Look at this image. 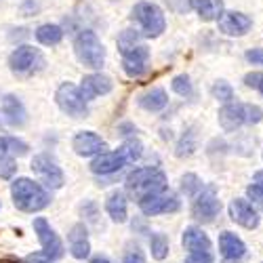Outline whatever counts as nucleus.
Segmentation results:
<instances>
[{"mask_svg": "<svg viewBox=\"0 0 263 263\" xmlns=\"http://www.w3.org/2000/svg\"><path fill=\"white\" fill-rule=\"evenodd\" d=\"M3 114H5V120L11 126H24L26 120H28L26 105L21 103V99L15 97V95H5V99H3Z\"/></svg>", "mask_w": 263, "mask_h": 263, "instance_id": "18", "label": "nucleus"}, {"mask_svg": "<svg viewBox=\"0 0 263 263\" xmlns=\"http://www.w3.org/2000/svg\"><path fill=\"white\" fill-rule=\"evenodd\" d=\"M9 139V152H13V154H17V156H26L28 154V143L26 141H21V139H17V137H7Z\"/></svg>", "mask_w": 263, "mask_h": 263, "instance_id": "38", "label": "nucleus"}, {"mask_svg": "<svg viewBox=\"0 0 263 263\" xmlns=\"http://www.w3.org/2000/svg\"><path fill=\"white\" fill-rule=\"evenodd\" d=\"M24 263H53L45 253H32L24 259Z\"/></svg>", "mask_w": 263, "mask_h": 263, "instance_id": "43", "label": "nucleus"}, {"mask_svg": "<svg viewBox=\"0 0 263 263\" xmlns=\"http://www.w3.org/2000/svg\"><path fill=\"white\" fill-rule=\"evenodd\" d=\"M230 217L232 221H236L238 226H242L247 230H255L259 226V213L245 198H236L230 202Z\"/></svg>", "mask_w": 263, "mask_h": 263, "instance_id": "15", "label": "nucleus"}, {"mask_svg": "<svg viewBox=\"0 0 263 263\" xmlns=\"http://www.w3.org/2000/svg\"><path fill=\"white\" fill-rule=\"evenodd\" d=\"M42 63H45V59H42V55L38 53V49L30 47V45H21L17 47L11 57H9V68L13 74L17 76H28V74H34L42 68Z\"/></svg>", "mask_w": 263, "mask_h": 263, "instance_id": "6", "label": "nucleus"}, {"mask_svg": "<svg viewBox=\"0 0 263 263\" xmlns=\"http://www.w3.org/2000/svg\"><path fill=\"white\" fill-rule=\"evenodd\" d=\"M17 164L13 158H0V179H13Z\"/></svg>", "mask_w": 263, "mask_h": 263, "instance_id": "35", "label": "nucleus"}, {"mask_svg": "<svg viewBox=\"0 0 263 263\" xmlns=\"http://www.w3.org/2000/svg\"><path fill=\"white\" fill-rule=\"evenodd\" d=\"M0 263H19V261H15V259H11V257H7V259H0Z\"/></svg>", "mask_w": 263, "mask_h": 263, "instance_id": "49", "label": "nucleus"}, {"mask_svg": "<svg viewBox=\"0 0 263 263\" xmlns=\"http://www.w3.org/2000/svg\"><path fill=\"white\" fill-rule=\"evenodd\" d=\"M211 93H213V97L219 99V101H228V103H230V101L234 99V91H232V86H230L226 80H217V82L213 84Z\"/></svg>", "mask_w": 263, "mask_h": 263, "instance_id": "32", "label": "nucleus"}, {"mask_svg": "<svg viewBox=\"0 0 263 263\" xmlns=\"http://www.w3.org/2000/svg\"><path fill=\"white\" fill-rule=\"evenodd\" d=\"M112 78L105 76V74H89L82 78V86H80V93L82 97L89 101L93 97H99V95H107L112 91Z\"/></svg>", "mask_w": 263, "mask_h": 263, "instance_id": "16", "label": "nucleus"}, {"mask_svg": "<svg viewBox=\"0 0 263 263\" xmlns=\"http://www.w3.org/2000/svg\"><path fill=\"white\" fill-rule=\"evenodd\" d=\"M124 158L118 154V152H103V154H99L93 162H91V171L95 175H112V173H118L122 166H124Z\"/></svg>", "mask_w": 263, "mask_h": 263, "instance_id": "19", "label": "nucleus"}, {"mask_svg": "<svg viewBox=\"0 0 263 263\" xmlns=\"http://www.w3.org/2000/svg\"><path fill=\"white\" fill-rule=\"evenodd\" d=\"M74 51L80 63H84L86 68H93L99 70L103 61H105V49L101 45V40L97 38L95 32L91 30H82L76 40H74Z\"/></svg>", "mask_w": 263, "mask_h": 263, "instance_id": "3", "label": "nucleus"}, {"mask_svg": "<svg viewBox=\"0 0 263 263\" xmlns=\"http://www.w3.org/2000/svg\"><path fill=\"white\" fill-rule=\"evenodd\" d=\"M139 45V34L135 30H124L120 36H118V51L124 55L126 51L135 49Z\"/></svg>", "mask_w": 263, "mask_h": 263, "instance_id": "30", "label": "nucleus"}, {"mask_svg": "<svg viewBox=\"0 0 263 263\" xmlns=\"http://www.w3.org/2000/svg\"><path fill=\"white\" fill-rule=\"evenodd\" d=\"M7 154H9V139L0 137V158H7Z\"/></svg>", "mask_w": 263, "mask_h": 263, "instance_id": "46", "label": "nucleus"}, {"mask_svg": "<svg viewBox=\"0 0 263 263\" xmlns=\"http://www.w3.org/2000/svg\"><path fill=\"white\" fill-rule=\"evenodd\" d=\"M149 251H152V257L158 259V261L166 259V255H168V238L164 234H160V232L152 234V238H149Z\"/></svg>", "mask_w": 263, "mask_h": 263, "instance_id": "27", "label": "nucleus"}, {"mask_svg": "<svg viewBox=\"0 0 263 263\" xmlns=\"http://www.w3.org/2000/svg\"><path fill=\"white\" fill-rule=\"evenodd\" d=\"M219 251H221L223 263H240L247 255V245L232 232L219 234Z\"/></svg>", "mask_w": 263, "mask_h": 263, "instance_id": "12", "label": "nucleus"}, {"mask_svg": "<svg viewBox=\"0 0 263 263\" xmlns=\"http://www.w3.org/2000/svg\"><path fill=\"white\" fill-rule=\"evenodd\" d=\"M21 9H24V13H26V15H32L34 11H38V9H40V5L36 3V0H26L24 7H21Z\"/></svg>", "mask_w": 263, "mask_h": 263, "instance_id": "44", "label": "nucleus"}, {"mask_svg": "<svg viewBox=\"0 0 263 263\" xmlns=\"http://www.w3.org/2000/svg\"><path fill=\"white\" fill-rule=\"evenodd\" d=\"M219 124L223 130H236L245 124V103H228L219 109Z\"/></svg>", "mask_w": 263, "mask_h": 263, "instance_id": "20", "label": "nucleus"}, {"mask_svg": "<svg viewBox=\"0 0 263 263\" xmlns=\"http://www.w3.org/2000/svg\"><path fill=\"white\" fill-rule=\"evenodd\" d=\"M181 242L190 253H206V251H211V238L200 228H194V226L185 228Z\"/></svg>", "mask_w": 263, "mask_h": 263, "instance_id": "21", "label": "nucleus"}, {"mask_svg": "<svg viewBox=\"0 0 263 263\" xmlns=\"http://www.w3.org/2000/svg\"><path fill=\"white\" fill-rule=\"evenodd\" d=\"M68 242H70V253L76 259H86L91 255V242H89V234H86L84 223L72 226V230L68 234Z\"/></svg>", "mask_w": 263, "mask_h": 263, "instance_id": "17", "label": "nucleus"}, {"mask_svg": "<svg viewBox=\"0 0 263 263\" xmlns=\"http://www.w3.org/2000/svg\"><path fill=\"white\" fill-rule=\"evenodd\" d=\"M194 149H196V135H194V128H190V130H185L181 141L177 143V152H175V154L179 158H187L194 154Z\"/></svg>", "mask_w": 263, "mask_h": 263, "instance_id": "29", "label": "nucleus"}, {"mask_svg": "<svg viewBox=\"0 0 263 263\" xmlns=\"http://www.w3.org/2000/svg\"><path fill=\"white\" fill-rule=\"evenodd\" d=\"M34 232L38 234V240L42 245V251H45V255L53 261V259H61L63 257V245L59 236L55 234V230L49 226V221L45 217H36L34 219Z\"/></svg>", "mask_w": 263, "mask_h": 263, "instance_id": "10", "label": "nucleus"}, {"mask_svg": "<svg viewBox=\"0 0 263 263\" xmlns=\"http://www.w3.org/2000/svg\"><path fill=\"white\" fill-rule=\"evenodd\" d=\"M11 196H13V204L24 213H38L47 209L51 202L49 192L28 177H19L11 183Z\"/></svg>", "mask_w": 263, "mask_h": 263, "instance_id": "1", "label": "nucleus"}, {"mask_svg": "<svg viewBox=\"0 0 263 263\" xmlns=\"http://www.w3.org/2000/svg\"><path fill=\"white\" fill-rule=\"evenodd\" d=\"M105 211L109 217H112V221L124 223L126 221V196H124V192L116 190V192L109 194L107 200H105Z\"/></svg>", "mask_w": 263, "mask_h": 263, "instance_id": "22", "label": "nucleus"}, {"mask_svg": "<svg viewBox=\"0 0 263 263\" xmlns=\"http://www.w3.org/2000/svg\"><path fill=\"white\" fill-rule=\"evenodd\" d=\"M72 147L78 156H95V154H103L107 145L93 130H80L72 139Z\"/></svg>", "mask_w": 263, "mask_h": 263, "instance_id": "13", "label": "nucleus"}, {"mask_svg": "<svg viewBox=\"0 0 263 263\" xmlns=\"http://www.w3.org/2000/svg\"><path fill=\"white\" fill-rule=\"evenodd\" d=\"M171 86H173V91L177 93V95H181V97H192V93H194L192 82H190V78H187L185 74L175 76L173 82H171Z\"/></svg>", "mask_w": 263, "mask_h": 263, "instance_id": "31", "label": "nucleus"}, {"mask_svg": "<svg viewBox=\"0 0 263 263\" xmlns=\"http://www.w3.org/2000/svg\"><path fill=\"white\" fill-rule=\"evenodd\" d=\"M192 9L204 21H213L223 15V0H192Z\"/></svg>", "mask_w": 263, "mask_h": 263, "instance_id": "23", "label": "nucleus"}, {"mask_svg": "<svg viewBox=\"0 0 263 263\" xmlns=\"http://www.w3.org/2000/svg\"><path fill=\"white\" fill-rule=\"evenodd\" d=\"M122 263H145V255L139 247H130L126 253H124V259Z\"/></svg>", "mask_w": 263, "mask_h": 263, "instance_id": "36", "label": "nucleus"}, {"mask_svg": "<svg viewBox=\"0 0 263 263\" xmlns=\"http://www.w3.org/2000/svg\"><path fill=\"white\" fill-rule=\"evenodd\" d=\"M118 154L124 158V162L126 164H133V162H137L139 158H141V154H143V145H141V141L139 139H126L120 147H118Z\"/></svg>", "mask_w": 263, "mask_h": 263, "instance_id": "26", "label": "nucleus"}, {"mask_svg": "<svg viewBox=\"0 0 263 263\" xmlns=\"http://www.w3.org/2000/svg\"><path fill=\"white\" fill-rule=\"evenodd\" d=\"M118 133H122V135H130V133H137V128H135V124L124 122V124L118 126Z\"/></svg>", "mask_w": 263, "mask_h": 263, "instance_id": "45", "label": "nucleus"}, {"mask_svg": "<svg viewBox=\"0 0 263 263\" xmlns=\"http://www.w3.org/2000/svg\"><path fill=\"white\" fill-rule=\"evenodd\" d=\"M185 263H213V255H211V251H206V253H190L185 257Z\"/></svg>", "mask_w": 263, "mask_h": 263, "instance_id": "40", "label": "nucleus"}, {"mask_svg": "<svg viewBox=\"0 0 263 263\" xmlns=\"http://www.w3.org/2000/svg\"><path fill=\"white\" fill-rule=\"evenodd\" d=\"M126 190L128 194H133L135 198H147V196L166 190V177L164 173L152 166L135 168L133 173H128L126 177Z\"/></svg>", "mask_w": 263, "mask_h": 263, "instance_id": "2", "label": "nucleus"}, {"mask_svg": "<svg viewBox=\"0 0 263 263\" xmlns=\"http://www.w3.org/2000/svg\"><path fill=\"white\" fill-rule=\"evenodd\" d=\"M130 17H133L137 24L141 26L143 34L149 36V38H156L160 36L164 30H166V19H164V13L158 5L154 3H137L133 7V13H130Z\"/></svg>", "mask_w": 263, "mask_h": 263, "instance_id": "4", "label": "nucleus"}, {"mask_svg": "<svg viewBox=\"0 0 263 263\" xmlns=\"http://www.w3.org/2000/svg\"><path fill=\"white\" fill-rule=\"evenodd\" d=\"M147 59H149V51L145 45H137L135 49H130L122 55V70L130 76V78H139L147 72Z\"/></svg>", "mask_w": 263, "mask_h": 263, "instance_id": "11", "label": "nucleus"}, {"mask_svg": "<svg viewBox=\"0 0 263 263\" xmlns=\"http://www.w3.org/2000/svg\"><path fill=\"white\" fill-rule=\"evenodd\" d=\"M263 120V109L253 103H245V124H257Z\"/></svg>", "mask_w": 263, "mask_h": 263, "instance_id": "33", "label": "nucleus"}, {"mask_svg": "<svg viewBox=\"0 0 263 263\" xmlns=\"http://www.w3.org/2000/svg\"><path fill=\"white\" fill-rule=\"evenodd\" d=\"M55 101H57L61 112H65L68 116L84 118L86 114H89V103H86V99L82 97L80 86H76L72 82L59 84V89L55 93Z\"/></svg>", "mask_w": 263, "mask_h": 263, "instance_id": "5", "label": "nucleus"}, {"mask_svg": "<svg viewBox=\"0 0 263 263\" xmlns=\"http://www.w3.org/2000/svg\"><path fill=\"white\" fill-rule=\"evenodd\" d=\"M82 213H84V217L89 219V221L97 223V206H95V202H84L82 204Z\"/></svg>", "mask_w": 263, "mask_h": 263, "instance_id": "41", "label": "nucleus"}, {"mask_svg": "<svg viewBox=\"0 0 263 263\" xmlns=\"http://www.w3.org/2000/svg\"><path fill=\"white\" fill-rule=\"evenodd\" d=\"M247 61H251V63H255V65H263V49H251V51H247Z\"/></svg>", "mask_w": 263, "mask_h": 263, "instance_id": "42", "label": "nucleus"}, {"mask_svg": "<svg viewBox=\"0 0 263 263\" xmlns=\"http://www.w3.org/2000/svg\"><path fill=\"white\" fill-rule=\"evenodd\" d=\"M251 26H253V19L238 11H228L219 17V32H223L228 36H242L251 30Z\"/></svg>", "mask_w": 263, "mask_h": 263, "instance_id": "14", "label": "nucleus"}, {"mask_svg": "<svg viewBox=\"0 0 263 263\" xmlns=\"http://www.w3.org/2000/svg\"><path fill=\"white\" fill-rule=\"evenodd\" d=\"M179 206H181V202L177 198V194L171 192V190L156 192V194L147 196V198L139 200V209L147 217L162 215V213H175V211H179Z\"/></svg>", "mask_w": 263, "mask_h": 263, "instance_id": "8", "label": "nucleus"}, {"mask_svg": "<svg viewBox=\"0 0 263 263\" xmlns=\"http://www.w3.org/2000/svg\"><path fill=\"white\" fill-rule=\"evenodd\" d=\"M247 196L255 202V204H259L261 209H263V183H253V185H249L247 187Z\"/></svg>", "mask_w": 263, "mask_h": 263, "instance_id": "37", "label": "nucleus"}, {"mask_svg": "<svg viewBox=\"0 0 263 263\" xmlns=\"http://www.w3.org/2000/svg\"><path fill=\"white\" fill-rule=\"evenodd\" d=\"M32 171L40 177V181L45 183L47 187H51V190H59V187L63 185V181H65L63 171L59 168V164H57L51 156H47V154L34 156V160H32Z\"/></svg>", "mask_w": 263, "mask_h": 263, "instance_id": "9", "label": "nucleus"}, {"mask_svg": "<svg viewBox=\"0 0 263 263\" xmlns=\"http://www.w3.org/2000/svg\"><path fill=\"white\" fill-rule=\"evenodd\" d=\"M219 213H221V200L217 198V187L215 185L202 187V192L196 196V200L192 204V217L196 221L211 223Z\"/></svg>", "mask_w": 263, "mask_h": 263, "instance_id": "7", "label": "nucleus"}, {"mask_svg": "<svg viewBox=\"0 0 263 263\" xmlns=\"http://www.w3.org/2000/svg\"><path fill=\"white\" fill-rule=\"evenodd\" d=\"M164 3L173 13H177V15H185V13L192 11V0H164Z\"/></svg>", "mask_w": 263, "mask_h": 263, "instance_id": "34", "label": "nucleus"}, {"mask_svg": "<svg viewBox=\"0 0 263 263\" xmlns=\"http://www.w3.org/2000/svg\"><path fill=\"white\" fill-rule=\"evenodd\" d=\"M36 40L40 42V45H47V47L59 45V42L63 40V30L55 24H42L36 30Z\"/></svg>", "mask_w": 263, "mask_h": 263, "instance_id": "25", "label": "nucleus"}, {"mask_svg": "<svg viewBox=\"0 0 263 263\" xmlns=\"http://www.w3.org/2000/svg\"><path fill=\"white\" fill-rule=\"evenodd\" d=\"M91 263H112V261H109L105 255H95V257L91 259Z\"/></svg>", "mask_w": 263, "mask_h": 263, "instance_id": "47", "label": "nucleus"}, {"mask_svg": "<svg viewBox=\"0 0 263 263\" xmlns=\"http://www.w3.org/2000/svg\"><path fill=\"white\" fill-rule=\"evenodd\" d=\"M181 190L185 196H190V198H196L200 192H202V181L198 175H194V173H185L183 177H181Z\"/></svg>", "mask_w": 263, "mask_h": 263, "instance_id": "28", "label": "nucleus"}, {"mask_svg": "<svg viewBox=\"0 0 263 263\" xmlns=\"http://www.w3.org/2000/svg\"><path fill=\"white\" fill-rule=\"evenodd\" d=\"M245 84L251 86V89H257V91L263 95V74H259V72L247 74V76H245Z\"/></svg>", "mask_w": 263, "mask_h": 263, "instance_id": "39", "label": "nucleus"}, {"mask_svg": "<svg viewBox=\"0 0 263 263\" xmlns=\"http://www.w3.org/2000/svg\"><path fill=\"white\" fill-rule=\"evenodd\" d=\"M255 183H263V171H259V173L255 175Z\"/></svg>", "mask_w": 263, "mask_h": 263, "instance_id": "48", "label": "nucleus"}, {"mask_svg": "<svg viewBox=\"0 0 263 263\" xmlns=\"http://www.w3.org/2000/svg\"><path fill=\"white\" fill-rule=\"evenodd\" d=\"M166 103H168V97L164 89H152L139 97V105L147 109V112H160V109L166 107Z\"/></svg>", "mask_w": 263, "mask_h": 263, "instance_id": "24", "label": "nucleus"}]
</instances>
